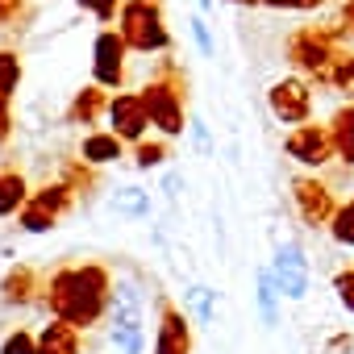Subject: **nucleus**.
<instances>
[{
	"label": "nucleus",
	"instance_id": "obj_1",
	"mask_svg": "<svg viewBox=\"0 0 354 354\" xmlns=\"http://www.w3.org/2000/svg\"><path fill=\"white\" fill-rule=\"evenodd\" d=\"M42 304L50 317L75 325V329H88L96 325L109 304H113V275L109 267L100 263H71V267H59L46 283H42Z\"/></svg>",
	"mask_w": 354,
	"mask_h": 354
},
{
	"label": "nucleus",
	"instance_id": "obj_2",
	"mask_svg": "<svg viewBox=\"0 0 354 354\" xmlns=\"http://www.w3.org/2000/svg\"><path fill=\"white\" fill-rule=\"evenodd\" d=\"M142 100H146V113H150V125L162 133V138H180L188 129V80L180 75L171 59H162V75H154L146 88H142Z\"/></svg>",
	"mask_w": 354,
	"mask_h": 354
},
{
	"label": "nucleus",
	"instance_id": "obj_3",
	"mask_svg": "<svg viewBox=\"0 0 354 354\" xmlns=\"http://www.w3.org/2000/svg\"><path fill=\"white\" fill-rule=\"evenodd\" d=\"M117 30H121L125 46L138 55H167L171 50V30L162 21L158 0H125L117 13Z\"/></svg>",
	"mask_w": 354,
	"mask_h": 354
},
{
	"label": "nucleus",
	"instance_id": "obj_4",
	"mask_svg": "<svg viewBox=\"0 0 354 354\" xmlns=\"http://www.w3.org/2000/svg\"><path fill=\"white\" fill-rule=\"evenodd\" d=\"M342 42H346V30H342L337 21H333V26H300V30L288 38V63H292L304 80L317 84Z\"/></svg>",
	"mask_w": 354,
	"mask_h": 354
},
{
	"label": "nucleus",
	"instance_id": "obj_5",
	"mask_svg": "<svg viewBox=\"0 0 354 354\" xmlns=\"http://www.w3.org/2000/svg\"><path fill=\"white\" fill-rule=\"evenodd\" d=\"M109 313H113V346L121 354H146V304H142V292L129 279L113 283Z\"/></svg>",
	"mask_w": 354,
	"mask_h": 354
},
{
	"label": "nucleus",
	"instance_id": "obj_6",
	"mask_svg": "<svg viewBox=\"0 0 354 354\" xmlns=\"http://www.w3.org/2000/svg\"><path fill=\"white\" fill-rule=\"evenodd\" d=\"M267 109L275 121L283 125H304L313 121V84L304 75H288V80H275L267 88Z\"/></svg>",
	"mask_w": 354,
	"mask_h": 354
},
{
	"label": "nucleus",
	"instance_id": "obj_7",
	"mask_svg": "<svg viewBox=\"0 0 354 354\" xmlns=\"http://www.w3.org/2000/svg\"><path fill=\"white\" fill-rule=\"evenodd\" d=\"M125 55H129V46H125L121 30H100L96 42H92V84L109 88V92H121V84H125Z\"/></svg>",
	"mask_w": 354,
	"mask_h": 354
},
{
	"label": "nucleus",
	"instance_id": "obj_8",
	"mask_svg": "<svg viewBox=\"0 0 354 354\" xmlns=\"http://www.w3.org/2000/svg\"><path fill=\"white\" fill-rule=\"evenodd\" d=\"M292 201H296V213L308 230L317 225H329L333 213H337V196L325 180H317V175H300V180H292Z\"/></svg>",
	"mask_w": 354,
	"mask_h": 354
},
{
	"label": "nucleus",
	"instance_id": "obj_9",
	"mask_svg": "<svg viewBox=\"0 0 354 354\" xmlns=\"http://www.w3.org/2000/svg\"><path fill=\"white\" fill-rule=\"evenodd\" d=\"M154 354H192V325L188 313L158 296V325H154Z\"/></svg>",
	"mask_w": 354,
	"mask_h": 354
},
{
	"label": "nucleus",
	"instance_id": "obj_10",
	"mask_svg": "<svg viewBox=\"0 0 354 354\" xmlns=\"http://www.w3.org/2000/svg\"><path fill=\"white\" fill-rule=\"evenodd\" d=\"M109 129H113L125 146H133V142L146 138V129H150V113H146L142 92H117V96L109 100Z\"/></svg>",
	"mask_w": 354,
	"mask_h": 354
},
{
	"label": "nucleus",
	"instance_id": "obj_11",
	"mask_svg": "<svg viewBox=\"0 0 354 354\" xmlns=\"http://www.w3.org/2000/svg\"><path fill=\"white\" fill-rule=\"evenodd\" d=\"M283 150L288 158H296L300 167H325L333 158V138H329V125H292V133L283 138Z\"/></svg>",
	"mask_w": 354,
	"mask_h": 354
},
{
	"label": "nucleus",
	"instance_id": "obj_12",
	"mask_svg": "<svg viewBox=\"0 0 354 354\" xmlns=\"http://www.w3.org/2000/svg\"><path fill=\"white\" fill-rule=\"evenodd\" d=\"M271 271H275V283H279V292L288 300H304L308 296V259H304L300 242H283L275 250Z\"/></svg>",
	"mask_w": 354,
	"mask_h": 354
},
{
	"label": "nucleus",
	"instance_id": "obj_13",
	"mask_svg": "<svg viewBox=\"0 0 354 354\" xmlns=\"http://www.w3.org/2000/svg\"><path fill=\"white\" fill-rule=\"evenodd\" d=\"M34 300H42V275L34 271V267H26V263H17L5 279H0V304H34Z\"/></svg>",
	"mask_w": 354,
	"mask_h": 354
},
{
	"label": "nucleus",
	"instance_id": "obj_14",
	"mask_svg": "<svg viewBox=\"0 0 354 354\" xmlns=\"http://www.w3.org/2000/svg\"><path fill=\"white\" fill-rule=\"evenodd\" d=\"M109 88H100V84H88V88H80L75 96H71V104H67V121L71 125H100V117H109Z\"/></svg>",
	"mask_w": 354,
	"mask_h": 354
},
{
	"label": "nucleus",
	"instance_id": "obj_15",
	"mask_svg": "<svg viewBox=\"0 0 354 354\" xmlns=\"http://www.w3.org/2000/svg\"><path fill=\"white\" fill-rule=\"evenodd\" d=\"M80 158L92 162V167H109V162L125 158V142H121L113 129H92V133H84V142H80Z\"/></svg>",
	"mask_w": 354,
	"mask_h": 354
},
{
	"label": "nucleus",
	"instance_id": "obj_16",
	"mask_svg": "<svg viewBox=\"0 0 354 354\" xmlns=\"http://www.w3.org/2000/svg\"><path fill=\"white\" fill-rule=\"evenodd\" d=\"M80 333H84V329H75V325L50 317V321L42 325V333H38V354H80Z\"/></svg>",
	"mask_w": 354,
	"mask_h": 354
},
{
	"label": "nucleus",
	"instance_id": "obj_17",
	"mask_svg": "<svg viewBox=\"0 0 354 354\" xmlns=\"http://www.w3.org/2000/svg\"><path fill=\"white\" fill-rule=\"evenodd\" d=\"M30 201V184L17 167H0V217H17Z\"/></svg>",
	"mask_w": 354,
	"mask_h": 354
},
{
	"label": "nucleus",
	"instance_id": "obj_18",
	"mask_svg": "<svg viewBox=\"0 0 354 354\" xmlns=\"http://www.w3.org/2000/svg\"><path fill=\"white\" fill-rule=\"evenodd\" d=\"M329 138H333V158L354 167V104H342L329 117Z\"/></svg>",
	"mask_w": 354,
	"mask_h": 354
},
{
	"label": "nucleus",
	"instance_id": "obj_19",
	"mask_svg": "<svg viewBox=\"0 0 354 354\" xmlns=\"http://www.w3.org/2000/svg\"><path fill=\"white\" fill-rule=\"evenodd\" d=\"M317 84H329V88H337V92H354V50L337 46L333 59H329V67L321 71Z\"/></svg>",
	"mask_w": 354,
	"mask_h": 354
},
{
	"label": "nucleus",
	"instance_id": "obj_20",
	"mask_svg": "<svg viewBox=\"0 0 354 354\" xmlns=\"http://www.w3.org/2000/svg\"><path fill=\"white\" fill-rule=\"evenodd\" d=\"M279 283H275V271H259V292H254V300H259V317H263V325H275L279 321Z\"/></svg>",
	"mask_w": 354,
	"mask_h": 354
},
{
	"label": "nucleus",
	"instance_id": "obj_21",
	"mask_svg": "<svg viewBox=\"0 0 354 354\" xmlns=\"http://www.w3.org/2000/svg\"><path fill=\"white\" fill-rule=\"evenodd\" d=\"M167 154H171L167 138H142V142H133V167H138V171H154V167H162Z\"/></svg>",
	"mask_w": 354,
	"mask_h": 354
},
{
	"label": "nucleus",
	"instance_id": "obj_22",
	"mask_svg": "<svg viewBox=\"0 0 354 354\" xmlns=\"http://www.w3.org/2000/svg\"><path fill=\"white\" fill-rule=\"evenodd\" d=\"M63 184L80 196V192H92L96 188V167L92 162H84V158H67L63 162Z\"/></svg>",
	"mask_w": 354,
	"mask_h": 354
},
{
	"label": "nucleus",
	"instance_id": "obj_23",
	"mask_svg": "<svg viewBox=\"0 0 354 354\" xmlns=\"http://www.w3.org/2000/svg\"><path fill=\"white\" fill-rule=\"evenodd\" d=\"M17 225H21L26 234H46V230H55V225H59V217H55L50 209H42V205L30 196V201H26V209L17 213Z\"/></svg>",
	"mask_w": 354,
	"mask_h": 354
},
{
	"label": "nucleus",
	"instance_id": "obj_24",
	"mask_svg": "<svg viewBox=\"0 0 354 354\" xmlns=\"http://www.w3.org/2000/svg\"><path fill=\"white\" fill-rule=\"evenodd\" d=\"M113 209H117L121 217H150V192H142V188H121L117 201H113Z\"/></svg>",
	"mask_w": 354,
	"mask_h": 354
},
{
	"label": "nucleus",
	"instance_id": "obj_25",
	"mask_svg": "<svg viewBox=\"0 0 354 354\" xmlns=\"http://www.w3.org/2000/svg\"><path fill=\"white\" fill-rule=\"evenodd\" d=\"M21 75H26L21 55H17V50H0V92L13 96V92L21 88Z\"/></svg>",
	"mask_w": 354,
	"mask_h": 354
},
{
	"label": "nucleus",
	"instance_id": "obj_26",
	"mask_svg": "<svg viewBox=\"0 0 354 354\" xmlns=\"http://www.w3.org/2000/svg\"><path fill=\"white\" fill-rule=\"evenodd\" d=\"M329 234L337 246H354V201H342L333 221H329Z\"/></svg>",
	"mask_w": 354,
	"mask_h": 354
},
{
	"label": "nucleus",
	"instance_id": "obj_27",
	"mask_svg": "<svg viewBox=\"0 0 354 354\" xmlns=\"http://www.w3.org/2000/svg\"><path fill=\"white\" fill-rule=\"evenodd\" d=\"M188 304H192V317H196L201 325H209V321H213V313H217V292H213V288H205V283H196V288L188 292Z\"/></svg>",
	"mask_w": 354,
	"mask_h": 354
},
{
	"label": "nucleus",
	"instance_id": "obj_28",
	"mask_svg": "<svg viewBox=\"0 0 354 354\" xmlns=\"http://www.w3.org/2000/svg\"><path fill=\"white\" fill-rule=\"evenodd\" d=\"M0 354H38V333H30V329H13L5 342H0Z\"/></svg>",
	"mask_w": 354,
	"mask_h": 354
},
{
	"label": "nucleus",
	"instance_id": "obj_29",
	"mask_svg": "<svg viewBox=\"0 0 354 354\" xmlns=\"http://www.w3.org/2000/svg\"><path fill=\"white\" fill-rule=\"evenodd\" d=\"M75 5L84 9V13H92L96 21H117V13H121V5H125V0H75Z\"/></svg>",
	"mask_w": 354,
	"mask_h": 354
},
{
	"label": "nucleus",
	"instance_id": "obj_30",
	"mask_svg": "<svg viewBox=\"0 0 354 354\" xmlns=\"http://www.w3.org/2000/svg\"><path fill=\"white\" fill-rule=\"evenodd\" d=\"M333 292H337V304L354 317V267H342L333 275Z\"/></svg>",
	"mask_w": 354,
	"mask_h": 354
},
{
	"label": "nucleus",
	"instance_id": "obj_31",
	"mask_svg": "<svg viewBox=\"0 0 354 354\" xmlns=\"http://www.w3.org/2000/svg\"><path fill=\"white\" fill-rule=\"evenodd\" d=\"M13 138V96L0 92V146Z\"/></svg>",
	"mask_w": 354,
	"mask_h": 354
},
{
	"label": "nucleus",
	"instance_id": "obj_32",
	"mask_svg": "<svg viewBox=\"0 0 354 354\" xmlns=\"http://www.w3.org/2000/svg\"><path fill=\"white\" fill-rule=\"evenodd\" d=\"M188 26H192V38H196V46H201V55H213V34H209L205 17H192Z\"/></svg>",
	"mask_w": 354,
	"mask_h": 354
},
{
	"label": "nucleus",
	"instance_id": "obj_33",
	"mask_svg": "<svg viewBox=\"0 0 354 354\" xmlns=\"http://www.w3.org/2000/svg\"><path fill=\"white\" fill-rule=\"evenodd\" d=\"M325 350H329V354H354V337H350V333H333V337L325 342Z\"/></svg>",
	"mask_w": 354,
	"mask_h": 354
},
{
	"label": "nucleus",
	"instance_id": "obj_34",
	"mask_svg": "<svg viewBox=\"0 0 354 354\" xmlns=\"http://www.w3.org/2000/svg\"><path fill=\"white\" fill-rule=\"evenodd\" d=\"M26 13V0H0V21H17Z\"/></svg>",
	"mask_w": 354,
	"mask_h": 354
},
{
	"label": "nucleus",
	"instance_id": "obj_35",
	"mask_svg": "<svg viewBox=\"0 0 354 354\" xmlns=\"http://www.w3.org/2000/svg\"><path fill=\"white\" fill-rule=\"evenodd\" d=\"M337 26L346 30V38H354V0H342V13H337Z\"/></svg>",
	"mask_w": 354,
	"mask_h": 354
},
{
	"label": "nucleus",
	"instance_id": "obj_36",
	"mask_svg": "<svg viewBox=\"0 0 354 354\" xmlns=\"http://www.w3.org/2000/svg\"><path fill=\"white\" fill-rule=\"evenodd\" d=\"M192 138H196V146H201V150L209 146V133H205V125H192Z\"/></svg>",
	"mask_w": 354,
	"mask_h": 354
},
{
	"label": "nucleus",
	"instance_id": "obj_37",
	"mask_svg": "<svg viewBox=\"0 0 354 354\" xmlns=\"http://www.w3.org/2000/svg\"><path fill=\"white\" fill-rule=\"evenodd\" d=\"M230 5H250V9H254V5H259V0H230Z\"/></svg>",
	"mask_w": 354,
	"mask_h": 354
},
{
	"label": "nucleus",
	"instance_id": "obj_38",
	"mask_svg": "<svg viewBox=\"0 0 354 354\" xmlns=\"http://www.w3.org/2000/svg\"><path fill=\"white\" fill-rule=\"evenodd\" d=\"M196 5H201V9H213V0H196Z\"/></svg>",
	"mask_w": 354,
	"mask_h": 354
},
{
	"label": "nucleus",
	"instance_id": "obj_39",
	"mask_svg": "<svg viewBox=\"0 0 354 354\" xmlns=\"http://www.w3.org/2000/svg\"><path fill=\"white\" fill-rule=\"evenodd\" d=\"M158 5H162V0H158Z\"/></svg>",
	"mask_w": 354,
	"mask_h": 354
}]
</instances>
